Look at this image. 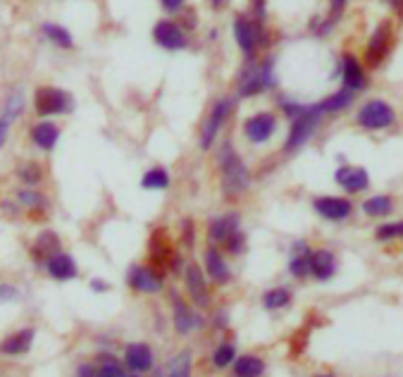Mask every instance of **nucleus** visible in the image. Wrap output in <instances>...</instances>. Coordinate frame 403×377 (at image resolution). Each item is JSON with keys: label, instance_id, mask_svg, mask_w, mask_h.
Listing matches in <instances>:
<instances>
[{"label": "nucleus", "instance_id": "f3484780", "mask_svg": "<svg viewBox=\"0 0 403 377\" xmlns=\"http://www.w3.org/2000/svg\"><path fill=\"white\" fill-rule=\"evenodd\" d=\"M315 210L320 212L324 220H346L351 215V203L344 198H334V196H322L315 198Z\"/></svg>", "mask_w": 403, "mask_h": 377}, {"label": "nucleus", "instance_id": "dca6fc26", "mask_svg": "<svg viewBox=\"0 0 403 377\" xmlns=\"http://www.w3.org/2000/svg\"><path fill=\"white\" fill-rule=\"evenodd\" d=\"M234 39H237L239 48H242L246 56H253L258 46V24L239 15L234 20Z\"/></svg>", "mask_w": 403, "mask_h": 377}, {"label": "nucleus", "instance_id": "9b49d317", "mask_svg": "<svg viewBox=\"0 0 403 377\" xmlns=\"http://www.w3.org/2000/svg\"><path fill=\"white\" fill-rule=\"evenodd\" d=\"M22 110H24V94L20 89H15L8 96V101H5L3 113H0V146H5V141H8L10 127L22 115Z\"/></svg>", "mask_w": 403, "mask_h": 377}, {"label": "nucleus", "instance_id": "2f4dec72", "mask_svg": "<svg viewBox=\"0 0 403 377\" xmlns=\"http://www.w3.org/2000/svg\"><path fill=\"white\" fill-rule=\"evenodd\" d=\"M191 351H182L179 356H174L170 361V366H167V375L172 377H186L191 375Z\"/></svg>", "mask_w": 403, "mask_h": 377}, {"label": "nucleus", "instance_id": "c9c22d12", "mask_svg": "<svg viewBox=\"0 0 403 377\" xmlns=\"http://www.w3.org/2000/svg\"><path fill=\"white\" fill-rule=\"evenodd\" d=\"M234 358H237V349H234L232 344H220L213 354V363L218 368H227L234 363Z\"/></svg>", "mask_w": 403, "mask_h": 377}, {"label": "nucleus", "instance_id": "cd10ccee", "mask_svg": "<svg viewBox=\"0 0 403 377\" xmlns=\"http://www.w3.org/2000/svg\"><path fill=\"white\" fill-rule=\"evenodd\" d=\"M41 29H44V34L55 46H60V48H72V46H74V39H72V34L65 27H60V24H51V22H48Z\"/></svg>", "mask_w": 403, "mask_h": 377}, {"label": "nucleus", "instance_id": "473e14b6", "mask_svg": "<svg viewBox=\"0 0 403 377\" xmlns=\"http://www.w3.org/2000/svg\"><path fill=\"white\" fill-rule=\"evenodd\" d=\"M98 375H103V377H124V375H127V370L122 368V363H119L115 356L103 354V356H100V361H98Z\"/></svg>", "mask_w": 403, "mask_h": 377}, {"label": "nucleus", "instance_id": "4be33fe9", "mask_svg": "<svg viewBox=\"0 0 403 377\" xmlns=\"http://www.w3.org/2000/svg\"><path fill=\"white\" fill-rule=\"evenodd\" d=\"M389 36H392V32H389V24H382V27L377 29L375 34H372L370 46H368V60H370V65H380L382 58L387 56V51H389Z\"/></svg>", "mask_w": 403, "mask_h": 377}, {"label": "nucleus", "instance_id": "412c9836", "mask_svg": "<svg viewBox=\"0 0 403 377\" xmlns=\"http://www.w3.org/2000/svg\"><path fill=\"white\" fill-rule=\"evenodd\" d=\"M36 332L34 327H24L17 334H12V337L5 339L3 344H0V351L8 356H20V354H27L29 349H32V342H34Z\"/></svg>", "mask_w": 403, "mask_h": 377}, {"label": "nucleus", "instance_id": "f257e3e1", "mask_svg": "<svg viewBox=\"0 0 403 377\" xmlns=\"http://www.w3.org/2000/svg\"><path fill=\"white\" fill-rule=\"evenodd\" d=\"M220 170H222V186H225V193L230 198H237L239 193H244L246 188L251 186V172L249 167L244 165V160L239 158L237 151L232 148L230 141H225L220 146Z\"/></svg>", "mask_w": 403, "mask_h": 377}, {"label": "nucleus", "instance_id": "49530a36", "mask_svg": "<svg viewBox=\"0 0 403 377\" xmlns=\"http://www.w3.org/2000/svg\"><path fill=\"white\" fill-rule=\"evenodd\" d=\"M344 5H346V0H332V15L339 17L341 10H344Z\"/></svg>", "mask_w": 403, "mask_h": 377}, {"label": "nucleus", "instance_id": "393cba45", "mask_svg": "<svg viewBox=\"0 0 403 377\" xmlns=\"http://www.w3.org/2000/svg\"><path fill=\"white\" fill-rule=\"evenodd\" d=\"M232 366H234V368H232L234 375H239V377H256V375L265 373V363H263L260 358H256V356L234 358Z\"/></svg>", "mask_w": 403, "mask_h": 377}, {"label": "nucleus", "instance_id": "a211bd4d", "mask_svg": "<svg viewBox=\"0 0 403 377\" xmlns=\"http://www.w3.org/2000/svg\"><path fill=\"white\" fill-rule=\"evenodd\" d=\"M206 272L215 284H227L232 279V270L227 265L225 255L218 248H208L206 251Z\"/></svg>", "mask_w": 403, "mask_h": 377}, {"label": "nucleus", "instance_id": "bb28decb", "mask_svg": "<svg viewBox=\"0 0 403 377\" xmlns=\"http://www.w3.org/2000/svg\"><path fill=\"white\" fill-rule=\"evenodd\" d=\"M351 101H353V91L344 89V91H339V94L329 96L327 101H322L320 106H317V110H320L322 115L324 113H339V110H344V108L351 106Z\"/></svg>", "mask_w": 403, "mask_h": 377}, {"label": "nucleus", "instance_id": "6e6552de", "mask_svg": "<svg viewBox=\"0 0 403 377\" xmlns=\"http://www.w3.org/2000/svg\"><path fill=\"white\" fill-rule=\"evenodd\" d=\"M127 284L134 291H141V294H158L162 289V275L153 267L134 265L127 275Z\"/></svg>", "mask_w": 403, "mask_h": 377}, {"label": "nucleus", "instance_id": "09e8293b", "mask_svg": "<svg viewBox=\"0 0 403 377\" xmlns=\"http://www.w3.org/2000/svg\"><path fill=\"white\" fill-rule=\"evenodd\" d=\"M179 267H182V258H177V255H174V260H172V270L177 272ZM177 275H179V272H177Z\"/></svg>", "mask_w": 403, "mask_h": 377}, {"label": "nucleus", "instance_id": "2eb2a0df", "mask_svg": "<svg viewBox=\"0 0 403 377\" xmlns=\"http://www.w3.org/2000/svg\"><path fill=\"white\" fill-rule=\"evenodd\" d=\"M46 270L53 279H60V282H67V279L77 277V263L72 260V255L65 251H55L53 255H48Z\"/></svg>", "mask_w": 403, "mask_h": 377}, {"label": "nucleus", "instance_id": "58836bf2", "mask_svg": "<svg viewBox=\"0 0 403 377\" xmlns=\"http://www.w3.org/2000/svg\"><path fill=\"white\" fill-rule=\"evenodd\" d=\"M20 179L24 181V184H39V179H41V170H39V165L29 162V165L20 172Z\"/></svg>", "mask_w": 403, "mask_h": 377}, {"label": "nucleus", "instance_id": "6ab92c4d", "mask_svg": "<svg viewBox=\"0 0 403 377\" xmlns=\"http://www.w3.org/2000/svg\"><path fill=\"white\" fill-rule=\"evenodd\" d=\"M368 181H370V177L363 167L336 170V184L344 186L346 191H351V193H358V191H363V188H368Z\"/></svg>", "mask_w": 403, "mask_h": 377}, {"label": "nucleus", "instance_id": "4468645a", "mask_svg": "<svg viewBox=\"0 0 403 377\" xmlns=\"http://www.w3.org/2000/svg\"><path fill=\"white\" fill-rule=\"evenodd\" d=\"M239 224H242L239 212H227V215L215 217V220H210L208 239L213 241V244H225V241L239 229Z\"/></svg>", "mask_w": 403, "mask_h": 377}, {"label": "nucleus", "instance_id": "f8f14e48", "mask_svg": "<svg viewBox=\"0 0 403 377\" xmlns=\"http://www.w3.org/2000/svg\"><path fill=\"white\" fill-rule=\"evenodd\" d=\"M124 366L129 368V373L141 375L148 373L153 368V351L148 344H129L124 351Z\"/></svg>", "mask_w": 403, "mask_h": 377}, {"label": "nucleus", "instance_id": "5701e85b", "mask_svg": "<svg viewBox=\"0 0 403 377\" xmlns=\"http://www.w3.org/2000/svg\"><path fill=\"white\" fill-rule=\"evenodd\" d=\"M32 139H34V143L39 146V148L53 151V148H55V143H58V139H60V129L53 122H41L32 129Z\"/></svg>", "mask_w": 403, "mask_h": 377}, {"label": "nucleus", "instance_id": "20e7f679", "mask_svg": "<svg viewBox=\"0 0 403 377\" xmlns=\"http://www.w3.org/2000/svg\"><path fill=\"white\" fill-rule=\"evenodd\" d=\"M322 122V113L317 110V106H310V108H303L298 115L291 117V132H289V139L284 143L286 151H293V148H300L308 139L312 136V132L320 127Z\"/></svg>", "mask_w": 403, "mask_h": 377}, {"label": "nucleus", "instance_id": "39448f33", "mask_svg": "<svg viewBox=\"0 0 403 377\" xmlns=\"http://www.w3.org/2000/svg\"><path fill=\"white\" fill-rule=\"evenodd\" d=\"M232 110H234L232 98H220L213 106V110H210L208 120L203 122V129H201V148L203 151L213 148L215 139H218V132L222 129V124L227 122V117L232 115Z\"/></svg>", "mask_w": 403, "mask_h": 377}, {"label": "nucleus", "instance_id": "a18cd8bd", "mask_svg": "<svg viewBox=\"0 0 403 377\" xmlns=\"http://www.w3.org/2000/svg\"><path fill=\"white\" fill-rule=\"evenodd\" d=\"M253 12L258 15V20L265 17V5H263V0H253Z\"/></svg>", "mask_w": 403, "mask_h": 377}, {"label": "nucleus", "instance_id": "e433bc0d", "mask_svg": "<svg viewBox=\"0 0 403 377\" xmlns=\"http://www.w3.org/2000/svg\"><path fill=\"white\" fill-rule=\"evenodd\" d=\"M403 236V220L401 222H389V224H382L377 229V239L380 241H387V239H399Z\"/></svg>", "mask_w": 403, "mask_h": 377}, {"label": "nucleus", "instance_id": "c756f323", "mask_svg": "<svg viewBox=\"0 0 403 377\" xmlns=\"http://www.w3.org/2000/svg\"><path fill=\"white\" fill-rule=\"evenodd\" d=\"M150 258H153V263H165V260L170 258V244H167L162 229L155 232L153 239H150Z\"/></svg>", "mask_w": 403, "mask_h": 377}, {"label": "nucleus", "instance_id": "79ce46f5", "mask_svg": "<svg viewBox=\"0 0 403 377\" xmlns=\"http://www.w3.org/2000/svg\"><path fill=\"white\" fill-rule=\"evenodd\" d=\"M184 3H186V0H160V5H162V10H165V12H182Z\"/></svg>", "mask_w": 403, "mask_h": 377}, {"label": "nucleus", "instance_id": "423d86ee", "mask_svg": "<svg viewBox=\"0 0 403 377\" xmlns=\"http://www.w3.org/2000/svg\"><path fill=\"white\" fill-rule=\"evenodd\" d=\"M394 122V110L384 101H370L360 108L358 113V124L365 129H384Z\"/></svg>", "mask_w": 403, "mask_h": 377}, {"label": "nucleus", "instance_id": "7c9ffc66", "mask_svg": "<svg viewBox=\"0 0 403 377\" xmlns=\"http://www.w3.org/2000/svg\"><path fill=\"white\" fill-rule=\"evenodd\" d=\"M289 270H291V275H296V277H305V275H308V251H305L303 241L296 244V251H293V255H291Z\"/></svg>", "mask_w": 403, "mask_h": 377}, {"label": "nucleus", "instance_id": "0eeeda50", "mask_svg": "<svg viewBox=\"0 0 403 377\" xmlns=\"http://www.w3.org/2000/svg\"><path fill=\"white\" fill-rule=\"evenodd\" d=\"M153 39H155V44H158L160 48H165V51H182V48H186L184 29L172 20H160L158 24H155Z\"/></svg>", "mask_w": 403, "mask_h": 377}, {"label": "nucleus", "instance_id": "1a4fd4ad", "mask_svg": "<svg viewBox=\"0 0 403 377\" xmlns=\"http://www.w3.org/2000/svg\"><path fill=\"white\" fill-rule=\"evenodd\" d=\"M186 291H189L191 301L196 303L198 308H208L210 306V291H208V282H206V275L203 270L198 267L196 263L186 265Z\"/></svg>", "mask_w": 403, "mask_h": 377}, {"label": "nucleus", "instance_id": "aec40b11", "mask_svg": "<svg viewBox=\"0 0 403 377\" xmlns=\"http://www.w3.org/2000/svg\"><path fill=\"white\" fill-rule=\"evenodd\" d=\"M308 272L317 279H329L334 275V255L329 251H308Z\"/></svg>", "mask_w": 403, "mask_h": 377}, {"label": "nucleus", "instance_id": "72a5a7b5", "mask_svg": "<svg viewBox=\"0 0 403 377\" xmlns=\"http://www.w3.org/2000/svg\"><path fill=\"white\" fill-rule=\"evenodd\" d=\"M34 251H36V255H44V258H48V255L60 251V239L53 232H41L39 241H36V246H34Z\"/></svg>", "mask_w": 403, "mask_h": 377}, {"label": "nucleus", "instance_id": "f03ea898", "mask_svg": "<svg viewBox=\"0 0 403 377\" xmlns=\"http://www.w3.org/2000/svg\"><path fill=\"white\" fill-rule=\"evenodd\" d=\"M275 87V75H272V60L265 63H249L244 67L242 79H239V96L249 98V96H258L265 89Z\"/></svg>", "mask_w": 403, "mask_h": 377}, {"label": "nucleus", "instance_id": "c85d7f7f", "mask_svg": "<svg viewBox=\"0 0 403 377\" xmlns=\"http://www.w3.org/2000/svg\"><path fill=\"white\" fill-rule=\"evenodd\" d=\"M392 210V198L389 196H372L363 203V212L370 217H382V215H389Z\"/></svg>", "mask_w": 403, "mask_h": 377}, {"label": "nucleus", "instance_id": "a878e982", "mask_svg": "<svg viewBox=\"0 0 403 377\" xmlns=\"http://www.w3.org/2000/svg\"><path fill=\"white\" fill-rule=\"evenodd\" d=\"M141 186L148 188V191H162V188L170 186V172L165 167H153L148 170L141 177Z\"/></svg>", "mask_w": 403, "mask_h": 377}, {"label": "nucleus", "instance_id": "ea45409f", "mask_svg": "<svg viewBox=\"0 0 403 377\" xmlns=\"http://www.w3.org/2000/svg\"><path fill=\"white\" fill-rule=\"evenodd\" d=\"M20 200L24 205H29V208H41V205L46 203V198L41 196V193H34V191H22Z\"/></svg>", "mask_w": 403, "mask_h": 377}, {"label": "nucleus", "instance_id": "de8ad7c7", "mask_svg": "<svg viewBox=\"0 0 403 377\" xmlns=\"http://www.w3.org/2000/svg\"><path fill=\"white\" fill-rule=\"evenodd\" d=\"M79 375H98V368H93V366H81L79 370H77Z\"/></svg>", "mask_w": 403, "mask_h": 377}, {"label": "nucleus", "instance_id": "b1692460", "mask_svg": "<svg viewBox=\"0 0 403 377\" xmlns=\"http://www.w3.org/2000/svg\"><path fill=\"white\" fill-rule=\"evenodd\" d=\"M344 84H346V89H351V91H360L365 87V72L353 56L344 58Z\"/></svg>", "mask_w": 403, "mask_h": 377}, {"label": "nucleus", "instance_id": "4c0bfd02", "mask_svg": "<svg viewBox=\"0 0 403 377\" xmlns=\"http://www.w3.org/2000/svg\"><path fill=\"white\" fill-rule=\"evenodd\" d=\"M225 246H227V251L234 253V255L244 253V248H246V236L237 229V232H234V234L230 236V239L225 241Z\"/></svg>", "mask_w": 403, "mask_h": 377}, {"label": "nucleus", "instance_id": "ddd939ff", "mask_svg": "<svg viewBox=\"0 0 403 377\" xmlns=\"http://www.w3.org/2000/svg\"><path fill=\"white\" fill-rule=\"evenodd\" d=\"M172 306H174V330H177V334H184L186 337V334H191L194 330H198V327H203L201 315L191 311L179 296L172 299Z\"/></svg>", "mask_w": 403, "mask_h": 377}, {"label": "nucleus", "instance_id": "7ed1b4c3", "mask_svg": "<svg viewBox=\"0 0 403 377\" xmlns=\"http://www.w3.org/2000/svg\"><path fill=\"white\" fill-rule=\"evenodd\" d=\"M36 113L41 117H51V115H65L74 110V96L55 87H41L34 96Z\"/></svg>", "mask_w": 403, "mask_h": 377}, {"label": "nucleus", "instance_id": "a19ab883", "mask_svg": "<svg viewBox=\"0 0 403 377\" xmlns=\"http://www.w3.org/2000/svg\"><path fill=\"white\" fill-rule=\"evenodd\" d=\"M182 241H184L186 248L194 246V222H191V220L182 222Z\"/></svg>", "mask_w": 403, "mask_h": 377}, {"label": "nucleus", "instance_id": "9d476101", "mask_svg": "<svg viewBox=\"0 0 403 377\" xmlns=\"http://www.w3.org/2000/svg\"><path fill=\"white\" fill-rule=\"evenodd\" d=\"M275 129H277V120H275V115H270V113L253 115V117L246 120V124H244L246 136H249V141H253V143H265L275 134Z\"/></svg>", "mask_w": 403, "mask_h": 377}, {"label": "nucleus", "instance_id": "f704fd0d", "mask_svg": "<svg viewBox=\"0 0 403 377\" xmlns=\"http://www.w3.org/2000/svg\"><path fill=\"white\" fill-rule=\"evenodd\" d=\"M289 301H291V294H289V289H270L267 294L263 296V306H265L267 311L284 308V306H289Z\"/></svg>", "mask_w": 403, "mask_h": 377}, {"label": "nucleus", "instance_id": "8fccbe9b", "mask_svg": "<svg viewBox=\"0 0 403 377\" xmlns=\"http://www.w3.org/2000/svg\"><path fill=\"white\" fill-rule=\"evenodd\" d=\"M210 3H213V5H215V8H220V5H225V3H227V0H210Z\"/></svg>", "mask_w": 403, "mask_h": 377}, {"label": "nucleus", "instance_id": "c03bdc74", "mask_svg": "<svg viewBox=\"0 0 403 377\" xmlns=\"http://www.w3.org/2000/svg\"><path fill=\"white\" fill-rule=\"evenodd\" d=\"M91 289L95 291V294H103V291L110 289V284L103 282V279H93V282H91Z\"/></svg>", "mask_w": 403, "mask_h": 377}, {"label": "nucleus", "instance_id": "37998d69", "mask_svg": "<svg viewBox=\"0 0 403 377\" xmlns=\"http://www.w3.org/2000/svg\"><path fill=\"white\" fill-rule=\"evenodd\" d=\"M17 289L15 287H0V301H15L17 299Z\"/></svg>", "mask_w": 403, "mask_h": 377}]
</instances>
